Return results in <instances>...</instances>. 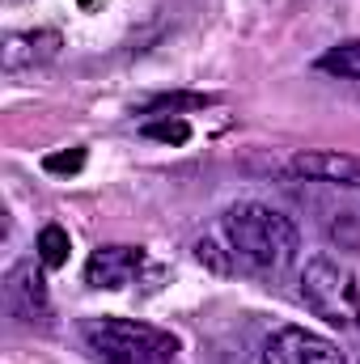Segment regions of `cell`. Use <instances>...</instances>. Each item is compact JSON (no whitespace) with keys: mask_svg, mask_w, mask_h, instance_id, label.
I'll return each mask as SVG.
<instances>
[{"mask_svg":"<svg viewBox=\"0 0 360 364\" xmlns=\"http://www.w3.org/2000/svg\"><path fill=\"white\" fill-rule=\"evenodd\" d=\"M68 250H73V242H68V233L60 225H47L38 233V263L43 267H64L68 263Z\"/></svg>","mask_w":360,"mask_h":364,"instance_id":"cell-10","label":"cell"},{"mask_svg":"<svg viewBox=\"0 0 360 364\" xmlns=\"http://www.w3.org/2000/svg\"><path fill=\"white\" fill-rule=\"evenodd\" d=\"M195 259L208 263L212 272H233V259H225V250H221L212 237H199V242H195Z\"/></svg>","mask_w":360,"mask_h":364,"instance_id":"cell-14","label":"cell"},{"mask_svg":"<svg viewBox=\"0 0 360 364\" xmlns=\"http://www.w3.org/2000/svg\"><path fill=\"white\" fill-rule=\"evenodd\" d=\"M225 229V242L233 250V259L250 263L255 272H284L297 263V250H301V237H297V225L271 208V203H233L221 220Z\"/></svg>","mask_w":360,"mask_h":364,"instance_id":"cell-1","label":"cell"},{"mask_svg":"<svg viewBox=\"0 0 360 364\" xmlns=\"http://www.w3.org/2000/svg\"><path fill=\"white\" fill-rule=\"evenodd\" d=\"M216 97H208V93H162V97H153L149 102V110H179V106H212Z\"/></svg>","mask_w":360,"mask_h":364,"instance_id":"cell-13","label":"cell"},{"mask_svg":"<svg viewBox=\"0 0 360 364\" xmlns=\"http://www.w3.org/2000/svg\"><path fill=\"white\" fill-rule=\"evenodd\" d=\"M60 47H64L60 30H17L4 38L0 64H4V73H30V68L51 64L60 55Z\"/></svg>","mask_w":360,"mask_h":364,"instance_id":"cell-8","label":"cell"},{"mask_svg":"<svg viewBox=\"0 0 360 364\" xmlns=\"http://www.w3.org/2000/svg\"><path fill=\"white\" fill-rule=\"evenodd\" d=\"M144 267V250L140 246H97L85 263V284L90 288H106V292H119L127 288Z\"/></svg>","mask_w":360,"mask_h":364,"instance_id":"cell-6","label":"cell"},{"mask_svg":"<svg viewBox=\"0 0 360 364\" xmlns=\"http://www.w3.org/2000/svg\"><path fill=\"white\" fill-rule=\"evenodd\" d=\"M263 364H348V356L305 326H280L263 343Z\"/></svg>","mask_w":360,"mask_h":364,"instance_id":"cell-4","label":"cell"},{"mask_svg":"<svg viewBox=\"0 0 360 364\" xmlns=\"http://www.w3.org/2000/svg\"><path fill=\"white\" fill-rule=\"evenodd\" d=\"M301 301L314 318H322L335 331H356L360 326V284L348 263L331 255H314L301 267Z\"/></svg>","mask_w":360,"mask_h":364,"instance_id":"cell-3","label":"cell"},{"mask_svg":"<svg viewBox=\"0 0 360 364\" xmlns=\"http://www.w3.org/2000/svg\"><path fill=\"white\" fill-rule=\"evenodd\" d=\"M144 136L162 140V144H186L191 140V123L186 119H153V123H144Z\"/></svg>","mask_w":360,"mask_h":364,"instance_id":"cell-11","label":"cell"},{"mask_svg":"<svg viewBox=\"0 0 360 364\" xmlns=\"http://www.w3.org/2000/svg\"><path fill=\"white\" fill-rule=\"evenodd\" d=\"M288 174L309 182H331V186H360V157L339 153V149H309L288 161Z\"/></svg>","mask_w":360,"mask_h":364,"instance_id":"cell-7","label":"cell"},{"mask_svg":"<svg viewBox=\"0 0 360 364\" xmlns=\"http://www.w3.org/2000/svg\"><path fill=\"white\" fill-rule=\"evenodd\" d=\"M4 301H9V314L17 322H47L51 314V296H47V279H43V267L34 263H17L13 272L4 275Z\"/></svg>","mask_w":360,"mask_h":364,"instance_id":"cell-5","label":"cell"},{"mask_svg":"<svg viewBox=\"0 0 360 364\" xmlns=\"http://www.w3.org/2000/svg\"><path fill=\"white\" fill-rule=\"evenodd\" d=\"M43 170H47V174H77V170H85V149L47 153V157H43Z\"/></svg>","mask_w":360,"mask_h":364,"instance_id":"cell-12","label":"cell"},{"mask_svg":"<svg viewBox=\"0 0 360 364\" xmlns=\"http://www.w3.org/2000/svg\"><path fill=\"white\" fill-rule=\"evenodd\" d=\"M77 4H85V9H90V4H97V0H77Z\"/></svg>","mask_w":360,"mask_h":364,"instance_id":"cell-15","label":"cell"},{"mask_svg":"<svg viewBox=\"0 0 360 364\" xmlns=\"http://www.w3.org/2000/svg\"><path fill=\"white\" fill-rule=\"evenodd\" d=\"M318 73L344 77V81H360V38H348V43L322 51V55H318Z\"/></svg>","mask_w":360,"mask_h":364,"instance_id":"cell-9","label":"cell"},{"mask_svg":"<svg viewBox=\"0 0 360 364\" xmlns=\"http://www.w3.org/2000/svg\"><path fill=\"white\" fill-rule=\"evenodd\" d=\"M81 339L97 360L106 364H182L179 339L153 322H136V318H85L81 322Z\"/></svg>","mask_w":360,"mask_h":364,"instance_id":"cell-2","label":"cell"}]
</instances>
